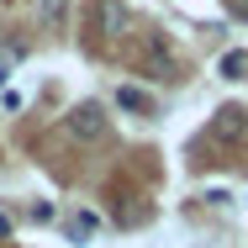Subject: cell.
<instances>
[{
    "label": "cell",
    "instance_id": "277c9868",
    "mask_svg": "<svg viewBox=\"0 0 248 248\" xmlns=\"http://www.w3.org/2000/svg\"><path fill=\"white\" fill-rule=\"evenodd\" d=\"M116 106H122V111H138V116H153V95L138 90V85H122V90H116Z\"/></svg>",
    "mask_w": 248,
    "mask_h": 248
},
{
    "label": "cell",
    "instance_id": "5b68a950",
    "mask_svg": "<svg viewBox=\"0 0 248 248\" xmlns=\"http://www.w3.org/2000/svg\"><path fill=\"white\" fill-rule=\"evenodd\" d=\"M148 74L153 79H174V58H169V48H164L158 37L148 43Z\"/></svg>",
    "mask_w": 248,
    "mask_h": 248
},
{
    "label": "cell",
    "instance_id": "7a4b0ae2",
    "mask_svg": "<svg viewBox=\"0 0 248 248\" xmlns=\"http://www.w3.org/2000/svg\"><path fill=\"white\" fill-rule=\"evenodd\" d=\"M243 127H248V111H243V106H222V111H217V122H211L217 143H238V138H243Z\"/></svg>",
    "mask_w": 248,
    "mask_h": 248
},
{
    "label": "cell",
    "instance_id": "3957f363",
    "mask_svg": "<svg viewBox=\"0 0 248 248\" xmlns=\"http://www.w3.org/2000/svg\"><path fill=\"white\" fill-rule=\"evenodd\" d=\"M95 27L106 37H122V32H127V5H122V0H100L95 5Z\"/></svg>",
    "mask_w": 248,
    "mask_h": 248
},
{
    "label": "cell",
    "instance_id": "52a82bcc",
    "mask_svg": "<svg viewBox=\"0 0 248 248\" xmlns=\"http://www.w3.org/2000/svg\"><path fill=\"white\" fill-rule=\"evenodd\" d=\"M74 227H79V232H95V227H100V217H95V211H79V222H74Z\"/></svg>",
    "mask_w": 248,
    "mask_h": 248
},
{
    "label": "cell",
    "instance_id": "8992f818",
    "mask_svg": "<svg viewBox=\"0 0 248 248\" xmlns=\"http://www.w3.org/2000/svg\"><path fill=\"white\" fill-rule=\"evenodd\" d=\"M222 74H227V79H248V53L243 48L227 53V58H222Z\"/></svg>",
    "mask_w": 248,
    "mask_h": 248
},
{
    "label": "cell",
    "instance_id": "ba28073f",
    "mask_svg": "<svg viewBox=\"0 0 248 248\" xmlns=\"http://www.w3.org/2000/svg\"><path fill=\"white\" fill-rule=\"evenodd\" d=\"M0 238H11V217L5 211H0Z\"/></svg>",
    "mask_w": 248,
    "mask_h": 248
},
{
    "label": "cell",
    "instance_id": "6da1fadb",
    "mask_svg": "<svg viewBox=\"0 0 248 248\" xmlns=\"http://www.w3.org/2000/svg\"><path fill=\"white\" fill-rule=\"evenodd\" d=\"M69 132H74L79 143H95V138H106V111H100L95 100H90V106H74V111H69Z\"/></svg>",
    "mask_w": 248,
    "mask_h": 248
}]
</instances>
